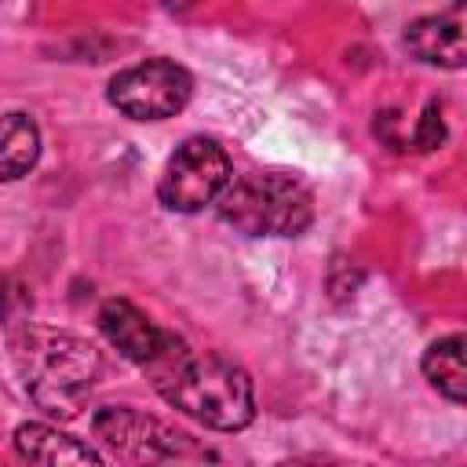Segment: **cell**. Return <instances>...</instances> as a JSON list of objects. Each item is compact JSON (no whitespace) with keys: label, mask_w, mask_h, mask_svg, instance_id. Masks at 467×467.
<instances>
[{"label":"cell","mask_w":467,"mask_h":467,"mask_svg":"<svg viewBox=\"0 0 467 467\" xmlns=\"http://www.w3.org/2000/svg\"><path fill=\"white\" fill-rule=\"evenodd\" d=\"M193 80L182 66L168 58L139 62L109 80V102L131 120H164L190 102Z\"/></svg>","instance_id":"obj_6"},{"label":"cell","mask_w":467,"mask_h":467,"mask_svg":"<svg viewBox=\"0 0 467 467\" xmlns=\"http://www.w3.org/2000/svg\"><path fill=\"white\" fill-rule=\"evenodd\" d=\"M423 376L449 401H463V394H467V365H463V336L460 332L427 347V354H423Z\"/></svg>","instance_id":"obj_11"},{"label":"cell","mask_w":467,"mask_h":467,"mask_svg":"<svg viewBox=\"0 0 467 467\" xmlns=\"http://www.w3.org/2000/svg\"><path fill=\"white\" fill-rule=\"evenodd\" d=\"M234 179L230 157L215 139H186L164 164L161 182H157V197L164 208L171 212H197L204 204H212L226 182Z\"/></svg>","instance_id":"obj_5"},{"label":"cell","mask_w":467,"mask_h":467,"mask_svg":"<svg viewBox=\"0 0 467 467\" xmlns=\"http://www.w3.org/2000/svg\"><path fill=\"white\" fill-rule=\"evenodd\" d=\"M11 350L26 394L55 416H73L102 372L99 350L73 332L26 328L15 336Z\"/></svg>","instance_id":"obj_2"},{"label":"cell","mask_w":467,"mask_h":467,"mask_svg":"<svg viewBox=\"0 0 467 467\" xmlns=\"http://www.w3.org/2000/svg\"><path fill=\"white\" fill-rule=\"evenodd\" d=\"M99 328L102 336L139 368L164 347L168 328H157L139 306H131L128 299H106L99 310Z\"/></svg>","instance_id":"obj_7"},{"label":"cell","mask_w":467,"mask_h":467,"mask_svg":"<svg viewBox=\"0 0 467 467\" xmlns=\"http://www.w3.org/2000/svg\"><path fill=\"white\" fill-rule=\"evenodd\" d=\"M40 157V128L26 113H4L0 117V179L26 175Z\"/></svg>","instance_id":"obj_10"},{"label":"cell","mask_w":467,"mask_h":467,"mask_svg":"<svg viewBox=\"0 0 467 467\" xmlns=\"http://www.w3.org/2000/svg\"><path fill=\"white\" fill-rule=\"evenodd\" d=\"M445 139V124H441V113L438 106H427V113L420 117V128H416V150H434L438 142Z\"/></svg>","instance_id":"obj_12"},{"label":"cell","mask_w":467,"mask_h":467,"mask_svg":"<svg viewBox=\"0 0 467 467\" xmlns=\"http://www.w3.org/2000/svg\"><path fill=\"white\" fill-rule=\"evenodd\" d=\"M219 215L252 237H296L310 226V193L288 175H241L219 193Z\"/></svg>","instance_id":"obj_3"},{"label":"cell","mask_w":467,"mask_h":467,"mask_svg":"<svg viewBox=\"0 0 467 467\" xmlns=\"http://www.w3.org/2000/svg\"><path fill=\"white\" fill-rule=\"evenodd\" d=\"M142 368L168 405L212 431H241L255 416L248 372L223 354L190 350L175 332H168L164 347Z\"/></svg>","instance_id":"obj_1"},{"label":"cell","mask_w":467,"mask_h":467,"mask_svg":"<svg viewBox=\"0 0 467 467\" xmlns=\"http://www.w3.org/2000/svg\"><path fill=\"white\" fill-rule=\"evenodd\" d=\"M95 438L128 463H168V460H212L204 445H197L186 431H175L171 423L146 416L128 405H109L95 412L91 420Z\"/></svg>","instance_id":"obj_4"},{"label":"cell","mask_w":467,"mask_h":467,"mask_svg":"<svg viewBox=\"0 0 467 467\" xmlns=\"http://www.w3.org/2000/svg\"><path fill=\"white\" fill-rule=\"evenodd\" d=\"M15 449L29 463H51V467H62V463H102V456L91 445H80L77 438L55 431L47 423H22L15 431Z\"/></svg>","instance_id":"obj_9"},{"label":"cell","mask_w":467,"mask_h":467,"mask_svg":"<svg viewBox=\"0 0 467 467\" xmlns=\"http://www.w3.org/2000/svg\"><path fill=\"white\" fill-rule=\"evenodd\" d=\"M409 51L420 62L431 66H445V69H460L467 58L463 47V22L460 15H431V18H416L405 33Z\"/></svg>","instance_id":"obj_8"}]
</instances>
